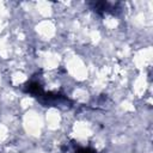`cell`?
<instances>
[{"label": "cell", "mask_w": 153, "mask_h": 153, "mask_svg": "<svg viewBox=\"0 0 153 153\" xmlns=\"http://www.w3.org/2000/svg\"><path fill=\"white\" fill-rule=\"evenodd\" d=\"M75 153H96L93 149L91 148H85V147H81V148H78L75 151Z\"/></svg>", "instance_id": "obj_1"}]
</instances>
